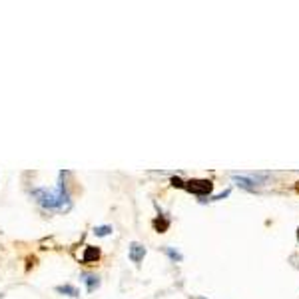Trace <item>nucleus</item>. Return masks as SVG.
I'll use <instances>...</instances> for the list:
<instances>
[{
  "instance_id": "1",
  "label": "nucleus",
  "mask_w": 299,
  "mask_h": 299,
  "mask_svg": "<svg viewBox=\"0 0 299 299\" xmlns=\"http://www.w3.org/2000/svg\"><path fill=\"white\" fill-rule=\"evenodd\" d=\"M66 176L68 172H60V180H58V186L48 189V187H34L30 191V195L36 199V204L42 206L44 210H50V212H60V214H66L72 210V199H70V193H68V187H66Z\"/></svg>"
},
{
  "instance_id": "2",
  "label": "nucleus",
  "mask_w": 299,
  "mask_h": 299,
  "mask_svg": "<svg viewBox=\"0 0 299 299\" xmlns=\"http://www.w3.org/2000/svg\"><path fill=\"white\" fill-rule=\"evenodd\" d=\"M267 176H269V174H263V172H258V174H256V172H247V174H231V180H233L239 187H243V189L256 191V187L262 186Z\"/></svg>"
},
{
  "instance_id": "3",
  "label": "nucleus",
  "mask_w": 299,
  "mask_h": 299,
  "mask_svg": "<svg viewBox=\"0 0 299 299\" xmlns=\"http://www.w3.org/2000/svg\"><path fill=\"white\" fill-rule=\"evenodd\" d=\"M184 189H187L189 193L197 195V197H208L214 191V182L212 180H187Z\"/></svg>"
},
{
  "instance_id": "4",
  "label": "nucleus",
  "mask_w": 299,
  "mask_h": 299,
  "mask_svg": "<svg viewBox=\"0 0 299 299\" xmlns=\"http://www.w3.org/2000/svg\"><path fill=\"white\" fill-rule=\"evenodd\" d=\"M128 256H130V260H132L134 263H140V262H144V258H146V247L134 241V243L130 245V252H128Z\"/></svg>"
},
{
  "instance_id": "5",
  "label": "nucleus",
  "mask_w": 299,
  "mask_h": 299,
  "mask_svg": "<svg viewBox=\"0 0 299 299\" xmlns=\"http://www.w3.org/2000/svg\"><path fill=\"white\" fill-rule=\"evenodd\" d=\"M100 256H102V254H100V249L98 247H94V245H88L86 249H84V256H82V263H96L98 260H100Z\"/></svg>"
},
{
  "instance_id": "6",
  "label": "nucleus",
  "mask_w": 299,
  "mask_h": 299,
  "mask_svg": "<svg viewBox=\"0 0 299 299\" xmlns=\"http://www.w3.org/2000/svg\"><path fill=\"white\" fill-rule=\"evenodd\" d=\"M82 281L86 283L88 293H94V291L100 287V277L94 275V273H82Z\"/></svg>"
},
{
  "instance_id": "7",
  "label": "nucleus",
  "mask_w": 299,
  "mask_h": 299,
  "mask_svg": "<svg viewBox=\"0 0 299 299\" xmlns=\"http://www.w3.org/2000/svg\"><path fill=\"white\" fill-rule=\"evenodd\" d=\"M168 227H170V220H168L166 216H158V218L154 220V229H156L158 233L168 231Z\"/></svg>"
},
{
  "instance_id": "8",
  "label": "nucleus",
  "mask_w": 299,
  "mask_h": 299,
  "mask_svg": "<svg viewBox=\"0 0 299 299\" xmlns=\"http://www.w3.org/2000/svg\"><path fill=\"white\" fill-rule=\"evenodd\" d=\"M56 291L62 293V295H68V297H80V291H78L74 285H68V283H66V285H58Z\"/></svg>"
},
{
  "instance_id": "9",
  "label": "nucleus",
  "mask_w": 299,
  "mask_h": 299,
  "mask_svg": "<svg viewBox=\"0 0 299 299\" xmlns=\"http://www.w3.org/2000/svg\"><path fill=\"white\" fill-rule=\"evenodd\" d=\"M164 254H166V256H168V258H170L174 263H176V262H182V260H184V256L178 252V249H174V247H164Z\"/></svg>"
},
{
  "instance_id": "10",
  "label": "nucleus",
  "mask_w": 299,
  "mask_h": 299,
  "mask_svg": "<svg viewBox=\"0 0 299 299\" xmlns=\"http://www.w3.org/2000/svg\"><path fill=\"white\" fill-rule=\"evenodd\" d=\"M114 229H112V225H98V227H94V235L96 237H106V235H110Z\"/></svg>"
},
{
  "instance_id": "11",
  "label": "nucleus",
  "mask_w": 299,
  "mask_h": 299,
  "mask_svg": "<svg viewBox=\"0 0 299 299\" xmlns=\"http://www.w3.org/2000/svg\"><path fill=\"white\" fill-rule=\"evenodd\" d=\"M170 184H172L174 187H184V186H186V182H184L182 178H178V176H174V178L170 180Z\"/></svg>"
},
{
  "instance_id": "12",
  "label": "nucleus",
  "mask_w": 299,
  "mask_h": 299,
  "mask_svg": "<svg viewBox=\"0 0 299 299\" xmlns=\"http://www.w3.org/2000/svg\"><path fill=\"white\" fill-rule=\"evenodd\" d=\"M297 241H299V227H297Z\"/></svg>"
}]
</instances>
